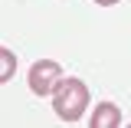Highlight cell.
I'll return each mask as SVG.
<instances>
[{"mask_svg": "<svg viewBox=\"0 0 131 128\" xmlns=\"http://www.w3.org/2000/svg\"><path fill=\"white\" fill-rule=\"evenodd\" d=\"M52 109L62 122H79L89 109V85L82 79H62L52 92Z\"/></svg>", "mask_w": 131, "mask_h": 128, "instance_id": "obj_1", "label": "cell"}, {"mask_svg": "<svg viewBox=\"0 0 131 128\" xmlns=\"http://www.w3.org/2000/svg\"><path fill=\"white\" fill-rule=\"evenodd\" d=\"M59 82H62L59 63H52V59L33 63V69H30V92H33V95H52Z\"/></svg>", "mask_w": 131, "mask_h": 128, "instance_id": "obj_2", "label": "cell"}, {"mask_svg": "<svg viewBox=\"0 0 131 128\" xmlns=\"http://www.w3.org/2000/svg\"><path fill=\"white\" fill-rule=\"evenodd\" d=\"M118 125H121V112L115 102H102L92 112V128H118Z\"/></svg>", "mask_w": 131, "mask_h": 128, "instance_id": "obj_3", "label": "cell"}, {"mask_svg": "<svg viewBox=\"0 0 131 128\" xmlns=\"http://www.w3.org/2000/svg\"><path fill=\"white\" fill-rule=\"evenodd\" d=\"M13 72H16V56L7 46H0V85L13 79Z\"/></svg>", "mask_w": 131, "mask_h": 128, "instance_id": "obj_4", "label": "cell"}, {"mask_svg": "<svg viewBox=\"0 0 131 128\" xmlns=\"http://www.w3.org/2000/svg\"><path fill=\"white\" fill-rule=\"evenodd\" d=\"M95 3H102V7H112V3H118V0H95Z\"/></svg>", "mask_w": 131, "mask_h": 128, "instance_id": "obj_5", "label": "cell"}]
</instances>
